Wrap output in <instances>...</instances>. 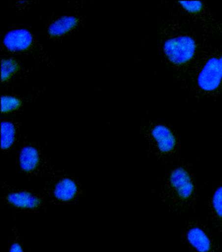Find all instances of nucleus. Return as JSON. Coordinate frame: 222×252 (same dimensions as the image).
<instances>
[{
  "label": "nucleus",
  "instance_id": "obj_1",
  "mask_svg": "<svg viewBox=\"0 0 222 252\" xmlns=\"http://www.w3.org/2000/svg\"><path fill=\"white\" fill-rule=\"evenodd\" d=\"M161 38L162 55L173 71L191 75L205 56V39L201 32L179 21L164 26Z\"/></svg>",
  "mask_w": 222,
  "mask_h": 252
},
{
  "label": "nucleus",
  "instance_id": "obj_2",
  "mask_svg": "<svg viewBox=\"0 0 222 252\" xmlns=\"http://www.w3.org/2000/svg\"><path fill=\"white\" fill-rule=\"evenodd\" d=\"M161 196L170 211L183 214L195 205L197 190L194 176L184 163L169 166L162 179Z\"/></svg>",
  "mask_w": 222,
  "mask_h": 252
},
{
  "label": "nucleus",
  "instance_id": "obj_3",
  "mask_svg": "<svg viewBox=\"0 0 222 252\" xmlns=\"http://www.w3.org/2000/svg\"><path fill=\"white\" fill-rule=\"evenodd\" d=\"M49 205H68L77 203L86 195L79 179L65 170H54L39 189Z\"/></svg>",
  "mask_w": 222,
  "mask_h": 252
},
{
  "label": "nucleus",
  "instance_id": "obj_4",
  "mask_svg": "<svg viewBox=\"0 0 222 252\" xmlns=\"http://www.w3.org/2000/svg\"><path fill=\"white\" fill-rule=\"evenodd\" d=\"M194 89L199 95L222 94V45L205 54L191 74Z\"/></svg>",
  "mask_w": 222,
  "mask_h": 252
},
{
  "label": "nucleus",
  "instance_id": "obj_5",
  "mask_svg": "<svg viewBox=\"0 0 222 252\" xmlns=\"http://www.w3.org/2000/svg\"><path fill=\"white\" fill-rule=\"evenodd\" d=\"M149 151L160 161H171L177 157L179 141L175 132L165 123H150L143 128Z\"/></svg>",
  "mask_w": 222,
  "mask_h": 252
},
{
  "label": "nucleus",
  "instance_id": "obj_6",
  "mask_svg": "<svg viewBox=\"0 0 222 252\" xmlns=\"http://www.w3.org/2000/svg\"><path fill=\"white\" fill-rule=\"evenodd\" d=\"M0 189L1 205L12 211L39 213L49 206L39 191L19 189L3 181L0 183Z\"/></svg>",
  "mask_w": 222,
  "mask_h": 252
},
{
  "label": "nucleus",
  "instance_id": "obj_7",
  "mask_svg": "<svg viewBox=\"0 0 222 252\" xmlns=\"http://www.w3.org/2000/svg\"><path fill=\"white\" fill-rule=\"evenodd\" d=\"M183 240L191 252H221L217 232L199 217H190L186 222Z\"/></svg>",
  "mask_w": 222,
  "mask_h": 252
},
{
  "label": "nucleus",
  "instance_id": "obj_8",
  "mask_svg": "<svg viewBox=\"0 0 222 252\" xmlns=\"http://www.w3.org/2000/svg\"><path fill=\"white\" fill-rule=\"evenodd\" d=\"M20 172L28 177H49L55 170L47 154L36 144L25 142L20 146L17 158Z\"/></svg>",
  "mask_w": 222,
  "mask_h": 252
},
{
  "label": "nucleus",
  "instance_id": "obj_9",
  "mask_svg": "<svg viewBox=\"0 0 222 252\" xmlns=\"http://www.w3.org/2000/svg\"><path fill=\"white\" fill-rule=\"evenodd\" d=\"M210 221L217 233H222V180L215 182L208 201Z\"/></svg>",
  "mask_w": 222,
  "mask_h": 252
},
{
  "label": "nucleus",
  "instance_id": "obj_10",
  "mask_svg": "<svg viewBox=\"0 0 222 252\" xmlns=\"http://www.w3.org/2000/svg\"><path fill=\"white\" fill-rule=\"evenodd\" d=\"M17 127L15 123L9 121L1 123V155L4 157H11L17 145Z\"/></svg>",
  "mask_w": 222,
  "mask_h": 252
},
{
  "label": "nucleus",
  "instance_id": "obj_11",
  "mask_svg": "<svg viewBox=\"0 0 222 252\" xmlns=\"http://www.w3.org/2000/svg\"><path fill=\"white\" fill-rule=\"evenodd\" d=\"M33 36L27 30H17L9 32L4 39V45L11 51H25L31 46Z\"/></svg>",
  "mask_w": 222,
  "mask_h": 252
},
{
  "label": "nucleus",
  "instance_id": "obj_12",
  "mask_svg": "<svg viewBox=\"0 0 222 252\" xmlns=\"http://www.w3.org/2000/svg\"><path fill=\"white\" fill-rule=\"evenodd\" d=\"M183 12L188 14L190 17L195 19V23H208L211 18L208 17L207 8L203 2L195 1H178Z\"/></svg>",
  "mask_w": 222,
  "mask_h": 252
},
{
  "label": "nucleus",
  "instance_id": "obj_13",
  "mask_svg": "<svg viewBox=\"0 0 222 252\" xmlns=\"http://www.w3.org/2000/svg\"><path fill=\"white\" fill-rule=\"evenodd\" d=\"M79 20L75 17H63L58 19L49 27V33L52 37L65 35L79 25Z\"/></svg>",
  "mask_w": 222,
  "mask_h": 252
},
{
  "label": "nucleus",
  "instance_id": "obj_14",
  "mask_svg": "<svg viewBox=\"0 0 222 252\" xmlns=\"http://www.w3.org/2000/svg\"><path fill=\"white\" fill-rule=\"evenodd\" d=\"M8 252H28L23 236L16 225H13L12 228L11 235L8 239Z\"/></svg>",
  "mask_w": 222,
  "mask_h": 252
},
{
  "label": "nucleus",
  "instance_id": "obj_15",
  "mask_svg": "<svg viewBox=\"0 0 222 252\" xmlns=\"http://www.w3.org/2000/svg\"><path fill=\"white\" fill-rule=\"evenodd\" d=\"M19 69V65L13 60H3L1 63V81H7Z\"/></svg>",
  "mask_w": 222,
  "mask_h": 252
},
{
  "label": "nucleus",
  "instance_id": "obj_16",
  "mask_svg": "<svg viewBox=\"0 0 222 252\" xmlns=\"http://www.w3.org/2000/svg\"><path fill=\"white\" fill-rule=\"evenodd\" d=\"M21 105V100L11 96L4 95L1 97V113H8L16 111Z\"/></svg>",
  "mask_w": 222,
  "mask_h": 252
}]
</instances>
